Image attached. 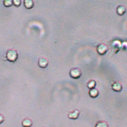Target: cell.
Wrapping results in <instances>:
<instances>
[{"label": "cell", "instance_id": "1", "mask_svg": "<svg viewBox=\"0 0 127 127\" xmlns=\"http://www.w3.org/2000/svg\"><path fill=\"white\" fill-rule=\"evenodd\" d=\"M6 57L9 61L13 63L16 61L18 58V55L16 50H10L8 51L6 54Z\"/></svg>", "mask_w": 127, "mask_h": 127}, {"label": "cell", "instance_id": "2", "mask_svg": "<svg viewBox=\"0 0 127 127\" xmlns=\"http://www.w3.org/2000/svg\"><path fill=\"white\" fill-rule=\"evenodd\" d=\"M82 75V72L80 69L75 68L72 69L70 72V75L71 78L75 79H77L80 77Z\"/></svg>", "mask_w": 127, "mask_h": 127}, {"label": "cell", "instance_id": "3", "mask_svg": "<svg viewBox=\"0 0 127 127\" xmlns=\"http://www.w3.org/2000/svg\"><path fill=\"white\" fill-rule=\"evenodd\" d=\"M108 50V48L105 45L101 44L97 48V52L101 55L106 54Z\"/></svg>", "mask_w": 127, "mask_h": 127}, {"label": "cell", "instance_id": "4", "mask_svg": "<svg viewBox=\"0 0 127 127\" xmlns=\"http://www.w3.org/2000/svg\"><path fill=\"white\" fill-rule=\"evenodd\" d=\"M80 114V111L78 110H75V111L69 112L68 115V118L72 120H76L77 119Z\"/></svg>", "mask_w": 127, "mask_h": 127}, {"label": "cell", "instance_id": "5", "mask_svg": "<svg viewBox=\"0 0 127 127\" xmlns=\"http://www.w3.org/2000/svg\"><path fill=\"white\" fill-rule=\"evenodd\" d=\"M122 85L119 82L114 83L112 85V90L115 92H120L122 90Z\"/></svg>", "mask_w": 127, "mask_h": 127}, {"label": "cell", "instance_id": "6", "mask_svg": "<svg viewBox=\"0 0 127 127\" xmlns=\"http://www.w3.org/2000/svg\"><path fill=\"white\" fill-rule=\"evenodd\" d=\"M48 62L44 58H40L38 61L39 66L42 68H46L48 65Z\"/></svg>", "mask_w": 127, "mask_h": 127}, {"label": "cell", "instance_id": "7", "mask_svg": "<svg viewBox=\"0 0 127 127\" xmlns=\"http://www.w3.org/2000/svg\"><path fill=\"white\" fill-rule=\"evenodd\" d=\"M24 5L26 9H31L34 6V2L32 0H25L24 1Z\"/></svg>", "mask_w": 127, "mask_h": 127}, {"label": "cell", "instance_id": "8", "mask_svg": "<svg viewBox=\"0 0 127 127\" xmlns=\"http://www.w3.org/2000/svg\"><path fill=\"white\" fill-rule=\"evenodd\" d=\"M116 11H117V14L119 15L122 16L126 12V8L124 6L120 5V6H118Z\"/></svg>", "mask_w": 127, "mask_h": 127}, {"label": "cell", "instance_id": "9", "mask_svg": "<svg viewBox=\"0 0 127 127\" xmlns=\"http://www.w3.org/2000/svg\"><path fill=\"white\" fill-rule=\"evenodd\" d=\"M89 95L92 98H96L99 95V91L97 89L94 88L90 90L89 91Z\"/></svg>", "mask_w": 127, "mask_h": 127}, {"label": "cell", "instance_id": "10", "mask_svg": "<svg viewBox=\"0 0 127 127\" xmlns=\"http://www.w3.org/2000/svg\"><path fill=\"white\" fill-rule=\"evenodd\" d=\"M32 125V120L29 119H26L22 122V125L24 127H31Z\"/></svg>", "mask_w": 127, "mask_h": 127}, {"label": "cell", "instance_id": "11", "mask_svg": "<svg viewBox=\"0 0 127 127\" xmlns=\"http://www.w3.org/2000/svg\"><path fill=\"white\" fill-rule=\"evenodd\" d=\"M96 86V82L94 80L90 81V82L88 83L87 84V87L89 89H90V90L94 89Z\"/></svg>", "mask_w": 127, "mask_h": 127}, {"label": "cell", "instance_id": "12", "mask_svg": "<svg viewBox=\"0 0 127 127\" xmlns=\"http://www.w3.org/2000/svg\"><path fill=\"white\" fill-rule=\"evenodd\" d=\"M95 127H109L108 125L105 121H99L96 123Z\"/></svg>", "mask_w": 127, "mask_h": 127}, {"label": "cell", "instance_id": "13", "mask_svg": "<svg viewBox=\"0 0 127 127\" xmlns=\"http://www.w3.org/2000/svg\"><path fill=\"white\" fill-rule=\"evenodd\" d=\"M4 5L5 7H9L12 6L13 4V1L11 0H6L4 1Z\"/></svg>", "mask_w": 127, "mask_h": 127}, {"label": "cell", "instance_id": "14", "mask_svg": "<svg viewBox=\"0 0 127 127\" xmlns=\"http://www.w3.org/2000/svg\"><path fill=\"white\" fill-rule=\"evenodd\" d=\"M13 4L16 7H19L21 4V1L20 0H14L13 1Z\"/></svg>", "mask_w": 127, "mask_h": 127}, {"label": "cell", "instance_id": "15", "mask_svg": "<svg viewBox=\"0 0 127 127\" xmlns=\"http://www.w3.org/2000/svg\"><path fill=\"white\" fill-rule=\"evenodd\" d=\"M5 120V118L3 115L0 114V125Z\"/></svg>", "mask_w": 127, "mask_h": 127}]
</instances>
